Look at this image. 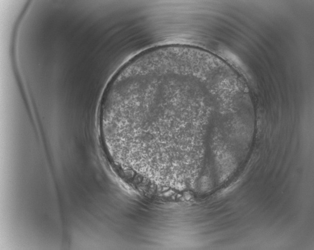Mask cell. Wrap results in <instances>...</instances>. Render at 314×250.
I'll return each mask as SVG.
<instances>
[{"label": "cell", "mask_w": 314, "mask_h": 250, "mask_svg": "<svg viewBox=\"0 0 314 250\" xmlns=\"http://www.w3.org/2000/svg\"><path fill=\"white\" fill-rule=\"evenodd\" d=\"M218 77L195 52L165 59L143 80L129 103L123 129L131 146L169 176L198 174L202 139L218 114L213 99L223 84L214 88Z\"/></svg>", "instance_id": "cell-1"}]
</instances>
